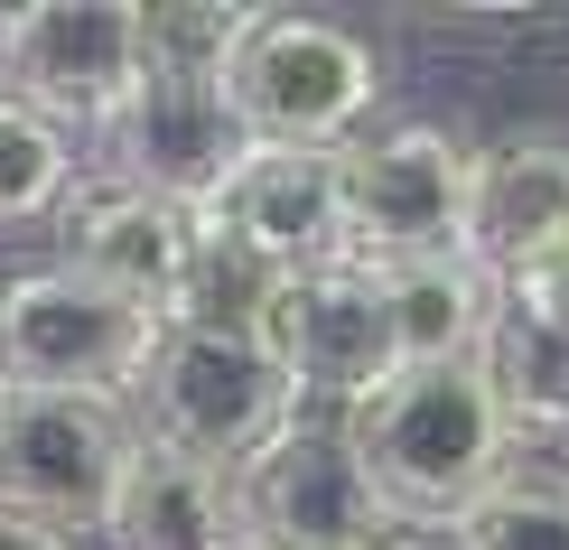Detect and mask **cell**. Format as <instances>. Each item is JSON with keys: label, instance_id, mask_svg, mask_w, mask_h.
<instances>
[{"label": "cell", "instance_id": "cell-17", "mask_svg": "<svg viewBox=\"0 0 569 550\" xmlns=\"http://www.w3.org/2000/svg\"><path fill=\"white\" fill-rule=\"evenodd\" d=\"M76 178H84L76 131H57L19 93H0V224H57Z\"/></svg>", "mask_w": 569, "mask_h": 550}, {"label": "cell", "instance_id": "cell-8", "mask_svg": "<svg viewBox=\"0 0 569 550\" xmlns=\"http://www.w3.org/2000/svg\"><path fill=\"white\" fill-rule=\"evenodd\" d=\"M140 76H150V38L131 0H38L0 19V93H19L76 140L103 131Z\"/></svg>", "mask_w": 569, "mask_h": 550}, {"label": "cell", "instance_id": "cell-14", "mask_svg": "<svg viewBox=\"0 0 569 550\" xmlns=\"http://www.w3.org/2000/svg\"><path fill=\"white\" fill-rule=\"evenodd\" d=\"M477 364L513 411V458L569 448V299L560 290H495V327Z\"/></svg>", "mask_w": 569, "mask_h": 550}, {"label": "cell", "instance_id": "cell-18", "mask_svg": "<svg viewBox=\"0 0 569 550\" xmlns=\"http://www.w3.org/2000/svg\"><path fill=\"white\" fill-rule=\"evenodd\" d=\"M271 299H280V271L271 261H252L233 233L206 224L197 261H187V290L169 308V327H206V337H262L271 327Z\"/></svg>", "mask_w": 569, "mask_h": 550}, {"label": "cell", "instance_id": "cell-15", "mask_svg": "<svg viewBox=\"0 0 569 550\" xmlns=\"http://www.w3.org/2000/svg\"><path fill=\"white\" fill-rule=\"evenodd\" d=\"M112 550H243V513H233V476L206 458L140 439V467L122 486V504L103 522Z\"/></svg>", "mask_w": 569, "mask_h": 550}, {"label": "cell", "instance_id": "cell-12", "mask_svg": "<svg viewBox=\"0 0 569 550\" xmlns=\"http://www.w3.org/2000/svg\"><path fill=\"white\" fill-rule=\"evenodd\" d=\"M197 243H206V214L197 206L150 197V187L103 178V169H84L76 197H66V214H57V261H76L84 280L140 299L150 318H169V308H178Z\"/></svg>", "mask_w": 569, "mask_h": 550}, {"label": "cell", "instance_id": "cell-4", "mask_svg": "<svg viewBox=\"0 0 569 550\" xmlns=\"http://www.w3.org/2000/svg\"><path fill=\"white\" fill-rule=\"evenodd\" d=\"M131 420L140 439L178 448V458H206V467H243L262 458L280 429L299 420V392L280 373V354L262 337H206V327H169L131 392Z\"/></svg>", "mask_w": 569, "mask_h": 550}, {"label": "cell", "instance_id": "cell-20", "mask_svg": "<svg viewBox=\"0 0 569 550\" xmlns=\"http://www.w3.org/2000/svg\"><path fill=\"white\" fill-rule=\"evenodd\" d=\"M243 29H252V10H206V0H187V10H140L150 66H169V76H224Z\"/></svg>", "mask_w": 569, "mask_h": 550}, {"label": "cell", "instance_id": "cell-23", "mask_svg": "<svg viewBox=\"0 0 569 550\" xmlns=\"http://www.w3.org/2000/svg\"><path fill=\"white\" fill-rule=\"evenodd\" d=\"M560 299H569V280H560Z\"/></svg>", "mask_w": 569, "mask_h": 550}, {"label": "cell", "instance_id": "cell-6", "mask_svg": "<svg viewBox=\"0 0 569 550\" xmlns=\"http://www.w3.org/2000/svg\"><path fill=\"white\" fill-rule=\"evenodd\" d=\"M467 187H477V140L448 122H392L346 150V243L355 261H439L467 252Z\"/></svg>", "mask_w": 569, "mask_h": 550}, {"label": "cell", "instance_id": "cell-3", "mask_svg": "<svg viewBox=\"0 0 569 550\" xmlns=\"http://www.w3.org/2000/svg\"><path fill=\"white\" fill-rule=\"evenodd\" d=\"M224 93L252 140L280 150H355L383 103V57L365 29L318 10H252L243 47L224 66Z\"/></svg>", "mask_w": 569, "mask_h": 550}, {"label": "cell", "instance_id": "cell-21", "mask_svg": "<svg viewBox=\"0 0 569 550\" xmlns=\"http://www.w3.org/2000/svg\"><path fill=\"white\" fill-rule=\"evenodd\" d=\"M0 550H76V532H57L38 513H0Z\"/></svg>", "mask_w": 569, "mask_h": 550}, {"label": "cell", "instance_id": "cell-11", "mask_svg": "<svg viewBox=\"0 0 569 550\" xmlns=\"http://www.w3.org/2000/svg\"><path fill=\"white\" fill-rule=\"evenodd\" d=\"M467 261H477L495 290H560L569 280V140L560 131L477 140Z\"/></svg>", "mask_w": 569, "mask_h": 550}, {"label": "cell", "instance_id": "cell-19", "mask_svg": "<svg viewBox=\"0 0 569 550\" xmlns=\"http://www.w3.org/2000/svg\"><path fill=\"white\" fill-rule=\"evenodd\" d=\"M458 532L467 550H569V458H513V476Z\"/></svg>", "mask_w": 569, "mask_h": 550}, {"label": "cell", "instance_id": "cell-2", "mask_svg": "<svg viewBox=\"0 0 569 550\" xmlns=\"http://www.w3.org/2000/svg\"><path fill=\"white\" fill-rule=\"evenodd\" d=\"M169 318L140 299L84 280L76 261H29L0 271V382L10 392H84V401H131L150 373Z\"/></svg>", "mask_w": 569, "mask_h": 550}, {"label": "cell", "instance_id": "cell-10", "mask_svg": "<svg viewBox=\"0 0 569 550\" xmlns=\"http://www.w3.org/2000/svg\"><path fill=\"white\" fill-rule=\"evenodd\" d=\"M93 140H103V159H93L103 178H131V187H150V197L197 206V214L216 206L224 178L252 159V131H243V112H233L224 76H169V66H150V76L131 84V103Z\"/></svg>", "mask_w": 569, "mask_h": 550}, {"label": "cell", "instance_id": "cell-16", "mask_svg": "<svg viewBox=\"0 0 569 550\" xmlns=\"http://www.w3.org/2000/svg\"><path fill=\"white\" fill-rule=\"evenodd\" d=\"M383 308H392L401 364H477L486 327H495V280L467 252L392 261V271H383Z\"/></svg>", "mask_w": 569, "mask_h": 550}, {"label": "cell", "instance_id": "cell-9", "mask_svg": "<svg viewBox=\"0 0 569 550\" xmlns=\"http://www.w3.org/2000/svg\"><path fill=\"white\" fill-rule=\"evenodd\" d=\"M262 346L280 354L299 411H318V420L365 411V401L401 373L392 308H383V271H373V261H327V271L280 280Z\"/></svg>", "mask_w": 569, "mask_h": 550}, {"label": "cell", "instance_id": "cell-13", "mask_svg": "<svg viewBox=\"0 0 569 550\" xmlns=\"http://www.w3.org/2000/svg\"><path fill=\"white\" fill-rule=\"evenodd\" d=\"M206 224L233 233L252 261H271L280 280L355 261V243H346V150H280V140H252V159L224 178V197L206 206Z\"/></svg>", "mask_w": 569, "mask_h": 550}, {"label": "cell", "instance_id": "cell-22", "mask_svg": "<svg viewBox=\"0 0 569 550\" xmlns=\"http://www.w3.org/2000/svg\"><path fill=\"white\" fill-rule=\"evenodd\" d=\"M383 550H467V532H458V522H392Z\"/></svg>", "mask_w": 569, "mask_h": 550}, {"label": "cell", "instance_id": "cell-1", "mask_svg": "<svg viewBox=\"0 0 569 550\" xmlns=\"http://www.w3.org/2000/svg\"><path fill=\"white\" fill-rule=\"evenodd\" d=\"M392 522H467L513 476V411L486 364H401L365 411H346Z\"/></svg>", "mask_w": 569, "mask_h": 550}, {"label": "cell", "instance_id": "cell-7", "mask_svg": "<svg viewBox=\"0 0 569 550\" xmlns=\"http://www.w3.org/2000/svg\"><path fill=\"white\" fill-rule=\"evenodd\" d=\"M233 513H243V550H373L392 532L346 420L318 411H299L262 458L233 467Z\"/></svg>", "mask_w": 569, "mask_h": 550}, {"label": "cell", "instance_id": "cell-5", "mask_svg": "<svg viewBox=\"0 0 569 550\" xmlns=\"http://www.w3.org/2000/svg\"><path fill=\"white\" fill-rule=\"evenodd\" d=\"M140 467L131 401L10 392L0 382V513H38L57 532H103Z\"/></svg>", "mask_w": 569, "mask_h": 550}]
</instances>
